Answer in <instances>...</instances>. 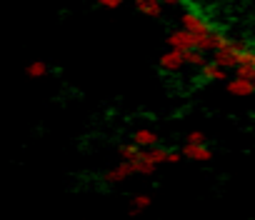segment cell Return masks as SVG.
Masks as SVG:
<instances>
[{"instance_id": "1", "label": "cell", "mask_w": 255, "mask_h": 220, "mask_svg": "<svg viewBox=\"0 0 255 220\" xmlns=\"http://www.w3.org/2000/svg\"><path fill=\"white\" fill-rule=\"evenodd\" d=\"M180 23H183V30H188V33H193V35H208V33H213L210 20H208L205 15H200L198 10H188V13H183Z\"/></svg>"}, {"instance_id": "2", "label": "cell", "mask_w": 255, "mask_h": 220, "mask_svg": "<svg viewBox=\"0 0 255 220\" xmlns=\"http://www.w3.org/2000/svg\"><path fill=\"white\" fill-rule=\"evenodd\" d=\"M168 45L173 48V50H180V53H188V50H195V35L193 33H188V30H173L170 35H168Z\"/></svg>"}, {"instance_id": "3", "label": "cell", "mask_w": 255, "mask_h": 220, "mask_svg": "<svg viewBox=\"0 0 255 220\" xmlns=\"http://www.w3.org/2000/svg\"><path fill=\"white\" fill-rule=\"evenodd\" d=\"M158 65H160V70H168V73H178V70H183V65H185V53H180V50H165L163 55H160V60H158Z\"/></svg>"}, {"instance_id": "4", "label": "cell", "mask_w": 255, "mask_h": 220, "mask_svg": "<svg viewBox=\"0 0 255 220\" xmlns=\"http://www.w3.org/2000/svg\"><path fill=\"white\" fill-rule=\"evenodd\" d=\"M225 88L230 95H238V98H248L255 93V83L248 78H240V75H235L233 80H225Z\"/></svg>"}, {"instance_id": "5", "label": "cell", "mask_w": 255, "mask_h": 220, "mask_svg": "<svg viewBox=\"0 0 255 220\" xmlns=\"http://www.w3.org/2000/svg\"><path fill=\"white\" fill-rule=\"evenodd\" d=\"M130 175H135V168H133V163H125V160H120L115 168H110L105 175H103V180L105 183H120V180H128Z\"/></svg>"}, {"instance_id": "6", "label": "cell", "mask_w": 255, "mask_h": 220, "mask_svg": "<svg viewBox=\"0 0 255 220\" xmlns=\"http://www.w3.org/2000/svg\"><path fill=\"white\" fill-rule=\"evenodd\" d=\"M180 155H185V158H190V160H198V163H208L210 158H213V150L208 148V145H198V143H185L183 145V153Z\"/></svg>"}, {"instance_id": "7", "label": "cell", "mask_w": 255, "mask_h": 220, "mask_svg": "<svg viewBox=\"0 0 255 220\" xmlns=\"http://www.w3.org/2000/svg\"><path fill=\"white\" fill-rule=\"evenodd\" d=\"M200 78L205 83H225L228 80V70L220 68V65H215V63H205L200 68Z\"/></svg>"}, {"instance_id": "8", "label": "cell", "mask_w": 255, "mask_h": 220, "mask_svg": "<svg viewBox=\"0 0 255 220\" xmlns=\"http://www.w3.org/2000/svg\"><path fill=\"white\" fill-rule=\"evenodd\" d=\"M133 143L143 150V148H155L158 145V133L155 130H150V128H138L135 133H133Z\"/></svg>"}, {"instance_id": "9", "label": "cell", "mask_w": 255, "mask_h": 220, "mask_svg": "<svg viewBox=\"0 0 255 220\" xmlns=\"http://www.w3.org/2000/svg\"><path fill=\"white\" fill-rule=\"evenodd\" d=\"M213 63L215 65H220V68H238V55L230 50V48H223V50H215V58H213Z\"/></svg>"}, {"instance_id": "10", "label": "cell", "mask_w": 255, "mask_h": 220, "mask_svg": "<svg viewBox=\"0 0 255 220\" xmlns=\"http://www.w3.org/2000/svg\"><path fill=\"white\" fill-rule=\"evenodd\" d=\"M135 8L148 15V18H158L163 13V5H160V0H135Z\"/></svg>"}, {"instance_id": "11", "label": "cell", "mask_w": 255, "mask_h": 220, "mask_svg": "<svg viewBox=\"0 0 255 220\" xmlns=\"http://www.w3.org/2000/svg\"><path fill=\"white\" fill-rule=\"evenodd\" d=\"M133 168H135V173H140V175H150V173H155V163L150 160V155H148V150H143L140 153V158L138 160H133Z\"/></svg>"}, {"instance_id": "12", "label": "cell", "mask_w": 255, "mask_h": 220, "mask_svg": "<svg viewBox=\"0 0 255 220\" xmlns=\"http://www.w3.org/2000/svg\"><path fill=\"white\" fill-rule=\"evenodd\" d=\"M140 148L135 145V143H125V145H120L118 148V155H120V160H125V163H133V160H138L140 158Z\"/></svg>"}, {"instance_id": "13", "label": "cell", "mask_w": 255, "mask_h": 220, "mask_svg": "<svg viewBox=\"0 0 255 220\" xmlns=\"http://www.w3.org/2000/svg\"><path fill=\"white\" fill-rule=\"evenodd\" d=\"M185 65L203 68V65H205V53H200V50H188V53H185Z\"/></svg>"}, {"instance_id": "14", "label": "cell", "mask_w": 255, "mask_h": 220, "mask_svg": "<svg viewBox=\"0 0 255 220\" xmlns=\"http://www.w3.org/2000/svg\"><path fill=\"white\" fill-rule=\"evenodd\" d=\"M28 75H30V78H43V75H48V63H45V60H33V63L28 65Z\"/></svg>"}, {"instance_id": "15", "label": "cell", "mask_w": 255, "mask_h": 220, "mask_svg": "<svg viewBox=\"0 0 255 220\" xmlns=\"http://www.w3.org/2000/svg\"><path fill=\"white\" fill-rule=\"evenodd\" d=\"M148 155H150V160H153L155 165L168 163V150H165V148H158V145H155V148H150V150H148Z\"/></svg>"}, {"instance_id": "16", "label": "cell", "mask_w": 255, "mask_h": 220, "mask_svg": "<svg viewBox=\"0 0 255 220\" xmlns=\"http://www.w3.org/2000/svg\"><path fill=\"white\" fill-rule=\"evenodd\" d=\"M150 195H135L133 198V213H140V210H145V208H150Z\"/></svg>"}, {"instance_id": "17", "label": "cell", "mask_w": 255, "mask_h": 220, "mask_svg": "<svg viewBox=\"0 0 255 220\" xmlns=\"http://www.w3.org/2000/svg\"><path fill=\"white\" fill-rule=\"evenodd\" d=\"M238 65H248V68H255V50L248 48L245 53L238 55Z\"/></svg>"}, {"instance_id": "18", "label": "cell", "mask_w": 255, "mask_h": 220, "mask_svg": "<svg viewBox=\"0 0 255 220\" xmlns=\"http://www.w3.org/2000/svg\"><path fill=\"white\" fill-rule=\"evenodd\" d=\"M235 73H238L240 78H248V80H253V83H255V68H248V65H238V68H235Z\"/></svg>"}, {"instance_id": "19", "label": "cell", "mask_w": 255, "mask_h": 220, "mask_svg": "<svg viewBox=\"0 0 255 220\" xmlns=\"http://www.w3.org/2000/svg\"><path fill=\"white\" fill-rule=\"evenodd\" d=\"M188 143L205 145V133H200V130H190V133H188Z\"/></svg>"}, {"instance_id": "20", "label": "cell", "mask_w": 255, "mask_h": 220, "mask_svg": "<svg viewBox=\"0 0 255 220\" xmlns=\"http://www.w3.org/2000/svg\"><path fill=\"white\" fill-rule=\"evenodd\" d=\"M95 3L100 5V8H110V10H115V8H120L125 0H95Z\"/></svg>"}, {"instance_id": "21", "label": "cell", "mask_w": 255, "mask_h": 220, "mask_svg": "<svg viewBox=\"0 0 255 220\" xmlns=\"http://www.w3.org/2000/svg\"><path fill=\"white\" fill-rule=\"evenodd\" d=\"M168 163H180V153H175V150H168Z\"/></svg>"}, {"instance_id": "22", "label": "cell", "mask_w": 255, "mask_h": 220, "mask_svg": "<svg viewBox=\"0 0 255 220\" xmlns=\"http://www.w3.org/2000/svg\"><path fill=\"white\" fill-rule=\"evenodd\" d=\"M183 0H160V5H168V8H173V5H180Z\"/></svg>"}]
</instances>
